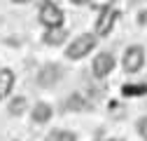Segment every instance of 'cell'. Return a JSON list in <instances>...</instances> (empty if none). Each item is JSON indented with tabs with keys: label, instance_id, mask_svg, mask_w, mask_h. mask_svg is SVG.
Returning a JSON list of instances; mask_svg holds the SVG:
<instances>
[{
	"label": "cell",
	"instance_id": "cell-1",
	"mask_svg": "<svg viewBox=\"0 0 147 141\" xmlns=\"http://www.w3.org/2000/svg\"><path fill=\"white\" fill-rule=\"evenodd\" d=\"M96 42H98V38H96L94 33H82V35H77L75 40L68 42V47H65V57H68L70 61H80V59L89 57L91 52H94Z\"/></svg>",
	"mask_w": 147,
	"mask_h": 141
},
{
	"label": "cell",
	"instance_id": "cell-2",
	"mask_svg": "<svg viewBox=\"0 0 147 141\" xmlns=\"http://www.w3.org/2000/svg\"><path fill=\"white\" fill-rule=\"evenodd\" d=\"M38 21L45 28H54V26H63L65 21V14L61 10V5L56 0H42L40 7H38Z\"/></svg>",
	"mask_w": 147,
	"mask_h": 141
},
{
	"label": "cell",
	"instance_id": "cell-3",
	"mask_svg": "<svg viewBox=\"0 0 147 141\" xmlns=\"http://www.w3.org/2000/svg\"><path fill=\"white\" fill-rule=\"evenodd\" d=\"M117 19H119V10H115L112 5L98 10L96 26H94V35H96V38H105V35H110L112 28H115V24H117Z\"/></svg>",
	"mask_w": 147,
	"mask_h": 141
},
{
	"label": "cell",
	"instance_id": "cell-4",
	"mask_svg": "<svg viewBox=\"0 0 147 141\" xmlns=\"http://www.w3.org/2000/svg\"><path fill=\"white\" fill-rule=\"evenodd\" d=\"M121 66L126 73H138V70L145 66V49L140 45H131L126 47L124 52V59H121Z\"/></svg>",
	"mask_w": 147,
	"mask_h": 141
},
{
	"label": "cell",
	"instance_id": "cell-5",
	"mask_svg": "<svg viewBox=\"0 0 147 141\" xmlns=\"http://www.w3.org/2000/svg\"><path fill=\"white\" fill-rule=\"evenodd\" d=\"M115 66H117V59L112 52H98L94 57V64H91V73L96 78H107L115 70Z\"/></svg>",
	"mask_w": 147,
	"mask_h": 141
},
{
	"label": "cell",
	"instance_id": "cell-6",
	"mask_svg": "<svg viewBox=\"0 0 147 141\" xmlns=\"http://www.w3.org/2000/svg\"><path fill=\"white\" fill-rule=\"evenodd\" d=\"M61 78H63V68L59 64H45L38 70V85L40 87H51V85H56Z\"/></svg>",
	"mask_w": 147,
	"mask_h": 141
},
{
	"label": "cell",
	"instance_id": "cell-7",
	"mask_svg": "<svg viewBox=\"0 0 147 141\" xmlns=\"http://www.w3.org/2000/svg\"><path fill=\"white\" fill-rule=\"evenodd\" d=\"M65 40H68V28H65V26L45 28L42 42H45L47 47H61V45H65Z\"/></svg>",
	"mask_w": 147,
	"mask_h": 141
},
{
	"label": "cell",
	"instance_id": "cell-8",
	"mask_svg": "<svg viewBox=\"0 0 147 141\" xmlns=\"http://www.w3.org/2000/svg\"><path fill=\"white\" fill-rule=\"evenodd\" d=\"M51 106L47 103V101H38L33 106V111H30V120L35 122V125H45V122H49L51 120Z\"/></svg>",
	"mask_w": 147,
	"mask_h": 141
},
{
	"label": "cell",
	"instance_id": "cell-9",
	"mask_svg": "<svg viewBox=\"0 0 147 141\" xmlns=\"http://www.w3.org/2000/svg\"><path fill=\"white\" fill-rule=\"evenodd\" d=\"M14 90V73L9 68H0V101L7 99Z\"/></svg>",
	"mask_w": 147,
	"mask_h": 141
},
{
	"label": "cell",
	"instance_id": "cell-10",
	"mask_svg": "<svg viewBox=\"0 0 147 141\" xmlns=\"http://www.w3.org/2000/svg\"><path fill=\"white\" fill-rule=\"evenodd\" d=\"M26 108H28L26 97H12V101H9V106H7L9 115H24V113H26Z\"/></svg>",
	"mask_w": 147,
	"mask_h": 141
},
{
	"label": "cell",
	"instance_id": "cell-11",
	"mask_svg": "<svg viewBox=\"0 0 147 141\" xmlns=\"http://www.w3.org/2000/svg\"><path fill=\"white\" fill-rule=\"evenodd\" d=\"M45 141H77V134L68 129H51Z\"/></svg>",
	"mask_w": 147,
	"mask_h": 141
},
{
	"label": "cell",
	"instance_id": "cell-12",
	"mask_svg": "<svg viewBox=\"0 0 147 141\" xmlns=\"http://www.w3.org/2000/svg\"><path fill=\"white\" fill-rule=\"evenodd\" d=\"M121 94H124V97H142V94H147V85H145V82L124 85V87H121Z\"/></svg>",
	"mask_w": 147,
	"mask_h": 141
},
{
	"label": "cell",
	"instance_id": "cell-13",
	"mask_svg": "<svg viewBox=\"0 0 147 141\" xmlns=\"http://www.w3.org/2000/svg\"><path fill=\"white\" fill-rule=\"evenodd\" d=\"M65 108H68V111H82V108H84V101H82V97H80V94H72V97H68V101H65Z\"/></svg>",
	"mask_w": 147,
	"mask_h": 141
},
{
	"label": "cell",
	"instance_id": "cell-14",
	"mask_svg": "<svg viewBox=\"0 0 147 141\" xmlns=\"http://www.w3.org/2000/svg\"><path fill=\"white\" fill-rule=\"evenodd\" d=\"M138 134H140V136H142V139L147 141V115L138 120Z\"/></svg>",
	"mask_w": 147,
	"mask_h": 141
},
{
	"label": "cell",
	"instance_id": "cell-15",
	"mask_svg": "<svg viewBox=\"0 0 147 141\" xmlns=\"http://www.w3.org/2000/svg\"><path fill=\"white\" fill-rule=\"evenodd\" d=\"M89 5L96 7V10H103V7H110V5H112V0H89Z\"/></svg>",
	"mask_w": 147,
	"mask_h": 141
},
{
	"label": "cell",
	"instance_id": "cell-16",
	"mask_svg": "<svg viewBox=\"0 0 147 141\" xmlns=\"http://www.w3.org/2000/svg\"><path fill=\"white\" fill-rule=\"evenodd\" d=\"M70 3H75V5H84V3H89V0H70Z\"/></svg>",
	"mask_w": 147,
	"mask_h": 141
},
{
	"label": "cell",
	"instance_id": "cell-17",
	"mask_svg": "<svg viewBox=\"0 0 147 141\" xmlns=\"http://www.w3.org/2000/svg\"><path fill=\"white\" fill-rule=\"evenodd\" d=\"M12 3H19V5H26V3H30V0H12Z\"/></svg>",
	"mask_w": 147,
	"mask_h": 141
},
{
	"label": "cell",
	"instance_id": "cell-18",
	"mask_svg": "<svg viewBox=\"0 0 147 141\" xmlns=\"http://www.w3.org/2000/svg\"><path fill=\"white\" fill-rule=\"evenodd\" d=\"M107 141H124V139H107Z\"/></svg>",
	"mask_w": 147,
	"mask_h": 141
}]
</instances>
